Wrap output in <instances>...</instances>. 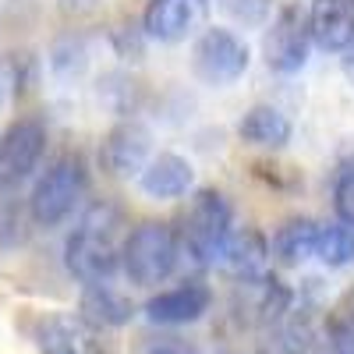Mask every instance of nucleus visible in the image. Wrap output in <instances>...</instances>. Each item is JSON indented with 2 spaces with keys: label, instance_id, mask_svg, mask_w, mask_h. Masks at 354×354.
I'll return each mask as SVG.
<instances>
[{
  "label": "nucleus",
  "instance_id": "1",
  "mask_svg": "<svg viewBox=\"0 0 354 354\" xmlns=\"http://www.w3.org/2000/svg\"><path fill=\"white\" fill-rule=\"evenodd\" d=\"M124 213L113 202H96L78 227L68 234L64 262L68 273L82 283H106L121 270V248H124Z\"/></svg>",
  "mask_w": 354,
  "mask_h": 354
},
{
  "label": "nucleus",
  "instance_id": "2",
  "mask_svg": "<svg viewBox=\"0 0 354 354\" xmlns=\"http://www.w3.org/2000/svg\"><path fill=\"white\" fill-rule=\"evenodd\" d=\"M181 248L198 266H216L227 255V245L234 238V209L223 192L216 188H198L181 216Z\"/></svg>",
  "mask_w": 354,
  "mask_h": 354
},
{
  "label": "nucleus",
  "instance_id": "3",
  "mask_svg": "<svg viewBox=\"0 0 354 354\" xmlns=\"http://www.w3.org/2000/svg\"><path fill=\"white\" fill-rule=\"evenodd\" d=\"M177 259H181V238L170 223L160 220H142L131 227L121 248V266L135 287H160L170 280Z\"/></svg>",
  "mask_w": 354,
  "mask_h": 354
},
{
  "label": "nucleus",
  "instance_id": "4",
  "mask_svg": "<svg viewBox=\"0 0 354 354\" xmlns=\"http://www.w3.org/2000/svg\"><path fill=\"white\" fill-rule=\"evenodd\" d=\"M85 188H88L85 160H82L78 153L57 156V160L39 174L32 195H28V216H32L39 227L64 223V220L75 213V205L82 202Z\"/></svg>",
  "mask_w": 354,
  "mask_h": 354
},
{
  "label": "nucleus",
  "instance_id": "5",
  "mask_svg": "<svg viewBox=\"0 0 354 354\" xmlns=\"http://www.w3.org/2000/svg\"><path fill=\"white\" fill-rule=\"evenodd\" d=\"M192 68L205 85H230L248 68V43L230 28H205L195 39Z\"/></svg>",
  "mask_w": 354,
  "mask_h": 354
},
{
  "label": "nucleus",
  "instance_id": "6",
  "mask_svg": "<svg viewBox=\"0 0 354 354\" xmlns=\"http://www.w3.org/2000/svg\"><path fill=\"white\" fill-rule=\"evenodd\" d=\"M46 153V124L39 117H18L0 135V188H18L36 174Z\"/></svg>",
  "mask_w": 354,
  "mask_h": 354
},
{
  "label": "nucleus",
  "instance_id": "7",
  "mask_svg": "<svg viewBox=\"0 0 354 354\" xmlns=\"http://www.w3.org/2000/svg\"><path fill=\"white\" fill-rule=\"evenodd\" d=\"M308 46H312V32H308V15L301 8H280L270 21L262 36V53H266V64L280 75H294L301 71L308 61Z\"/></svg>",
  "mask_w": 354,
  "mask_h": 354
},
{
  "label": "nucleus",
  "instance_id": "8",
  "mask_svg": "<svg viewBox=\"0 0 354 354\" xmlns=\"http://www.w3.org/2000/svg\"><path fill=\"white\" fill-rule=\"evenodd\" d=\"M209 15V0H149L142 15L145 36L156 43H181Z\"/></svg>",
  "mask_w": 354,
  "mask_h": 354
},
{
  "label": "nucleus",
  "instance_id": "9",
  "mask_svg": "<svg viewBox=\"0 0 354 354\" xmlns=\"http://www.w3.org/2000/svg\"><path fill=\"white\" fill-rule=\"evenodd\" d=\"M36 340L43 354H106V347L96 337V326L68 312L43 315L36 326Z\"/></svg>",
  "mask_w": 354,
  "mask_h": 354
},
{
  "label": "nucleus",
  "instance_id": "10",
  "mask_svg": "<svg viewBox=\"0 0 354 354\" xmlns=\"http://www.w3.org/2000/svg\"><path fill=\"white\" fill-rule=\"evenodd\" d=\"M213 305V290L198 283V280H188L181 287H170V290H160L145 301V315L156 326H185V322H198Z\"/></svg>",
  "mask_w": 354,
  "mask_h": 354
},
{
  "label": "nucleus",
  "instance_id": "11",
  "mask_svg": "<svg viewBox=\"0 0 354 354\" xmlns=\"http://www.w3.org/2000/svg\"><path fill=\"white\" fill-rule=\"evenodd\" d=\"M308 32L319 50L344 53L354 43V0H312Z\"/></svg>",
  "mask_w": 354,
  "mask_h": 354
},
{
  "label": "nucleus",
  "instance_id": "12",
  "mask_svg": "<svg viewBox=\"0 0 354 354\" xmlns=\"http://www.w3.org/2000/svg\"><path fill=\"white\" fill-rule=\"evenodd\" d=\"M100 160L110 174H138L149 163V131L135 121H124L106 131L103 145H100Z\"/></svg>",
  "mask_w": 354,
  "mask_h": 354
},
{
  "label": "nucleus",
  "instance_id": "13",
  "mask_svg": "<svg viewBox=\"0 0 354 354\" xmlns=\"http://www.w3.org/2000/svg\"><path fill=\"white\" fill-rule=\"evenodd\" d=\"M138 185L149 198H181L195 185V167L177 153H160L138 170Z\"/></svg>",
  "mask_w": 354,
  "mask_h": 354
},
{
  "label": "nucleus",
  "instance_id": "14",
  "mask_svg": "<svg viewBox=\"0 0 354 354\" xmlns=\"http://www.w3.org/2000/svg\"><path fill=\"white\" fill-rule=\"evenodd\" d=\"M223 266L241 283H262L266 270H270V245H266V238L259 230L248 227V230H241V234H234V238H230Z\"/></svg>",
  "mask_w": 354,
  "mask_h": 354
},
{
  "label": "nucleus",
  "instance_id": "15",
  "mask_svg": "<svg viewBox=\"0 0 354 354\" xmlns=\"http://www.w3.org/2000/svg\"><path fill=\"white\" fill-rule=\"evenodd\" d=\"M238 138L245 145H259V149H280L290 142V121L283 110L259 103L238 121Z\"/></svg>",
  "mask_w": 354,
  "mask_h": 354
},
{
  "label": "nucleus",
  "instance_id": "16",
  "mask_svg": "<svg viewBox=\"0 0 354 354\" xmlns=\"http://www.w3.org/2000/svg\"><path fill=\"white\" fill-rule=\"evenodd\" d=\"M135 315V305L117 287L106 283H85L82 290V319L88 326H124Z\"/></svg>",
  "mask_w": 354,
  "mask_h": 354
},
{
  "label": "nucleus",
  "instance_id": "17",
  "mask_svg": "<svg viewBox=\"0 0 354 354\" xmlns=\"http://www.w3.org/2000/svg\"><path fill=\"white\" fill-rule=\"evenodd\" d=\"M315 245H319V223L315 220H287L280 230H277V238H273V252L283 266H301L315 255Z\"/></svg>",
  "mask_w": 354,
  "mask_h": 354
},
{
  "label": "nucleus",
  "instance_id": "18",
  "mask_svg": "<svg viewBox=\"0 0 354 354\" xmlns=\"http://www.w3.org/2000/svg\"><path fill=\"white\" fill-rule=\"evenodd\" d=\"M315 259L326 266H347L354 259V227L351 223H330L319 227V245H315Z\"/></svg>",
  "mask_w": 354,
  "mask_h": 354
},
{
  "label": "nucleus",
  "instance_id": "19",
  "mask_svg": "<svg viewBox=\"0 0 354 354\" xmlns=\"http://www.w3.org/2000/svg\"><path fill=\"white\" fill-rule=\"evenodd\" d=\"M326 351L330 354H354V290L330 312V322H326Z\"/></svg>",
  "mask_w": 354,
  "mask_h": 354
},
{
  "label": "nucleus",
  "instance_id": "20",
  "mask_svg": "<svg viewBox=\"0 0 354 354\" xmlns=\"http://www.w3.org/2000/svg\"><path fill=\"white\" fill-rule=\"evenodd\" d=\"M333 209L344 223L354 227V163H347L333 181Z\"/></svg>",
  "mask_w": 354,
  "mask_h": 354
},
{
  "label": "nucleus",
  "instance_id": "21",
  "mask_svg": "<svg viewBox=\"0 0 354 354\" xmlns=\"http://www.w3.org/2000/svg\"><path fill=\"white\" fill-rule=\"evenodd\" d=\"M220 8L230 18L245 21V25H259V21H266V15L273 11V0H220Z\"/></svg>",
  "mask_w": 354,
  "mask_h": 354
},
{
  "label": "nucleus",
  "instance_id": "22",
  "mask_svg": "<svg viewBox=\"0 0 354 354\" xmlns=\"http://www.w3.org/2000/svg\"><path fill=\"white\" fill-rule=\"evenodd\" d=\"M344 75H347V78L354 82V43H351V46L344 50Z\"/></svg>",
  "mask_w": 354,
  "mask_h": 354
},
{
  "label": "nucleus",
  "instance_id": "23",
  "mask_svg": "<svg viewBox=\"0 0 354 354\" xmlns=\"http://www.w3.org/2000/svg\"><path fill=\"white\" fill-rule=\"evenodd\" d=\"M145 354H188V351H181V347H170V344H160V347H149Z\"/></svg>",
  "mask_w": 354,
  "mask_h": 354
}]
</instances>
